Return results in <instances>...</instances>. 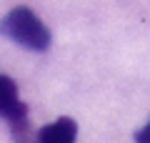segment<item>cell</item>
<instances>
[{
	"mask_svg": "<svg viewBox=\"0 0 150 143\" xmlns=\"http://www.w3.org/2000/svg\"><path fill=\"white\" fill-rule=\"evenodd\" d=\"M0 35H5L8 40L28 48V50H35V53L48 50L50 43H53V35H50L48 25L25 5L13 8L0 20Z\"/></svg>",
	"mask_w": 150,
	"mask_h": 143,
	"instance_id": "6da1fadb",
	"label": "cell"
},
{
	"mask_svg": "<svg viewBox=\"0 0 150 143\" xmlns=\"http://www.w3.org/2000/svg\"><path fill=\"white\" fill-rule=\"evenodd\" d=\"M0 116L5 121L28 118V106L18 98V85L8 75H0Z\"/></svg>",
	"mask_w": 150,
	"mask_h": 143,
	"instance_id": "7a4b0ae2",
	"label": "cell"
},
{
	"mask_svg": "<svg viewBox=\"0 0 150 143\" xmlns=\"http://www.w3.org/2000/svg\"><path fill=\"white\" fill-rule=\"evenodd\" d=\"M75 138H78V123L68 116L58 118L38 131V143H75Z\"/></svg>",
	"mask_w": 150,
	"mask_h": 143,
	"instance_id": "3957f363",
	"label": "cell"
},
{
	"mask_svg": "<svg viewBox=\"0 0 150 143\" xmlns=\"http://www.w3.org/2000/svg\"><path fill=\"white\" fill-rule=\"evenodd\" d=\"M135 143H150V123L143 126L138 133H135Z\"/></svg>",
	"mask_w": 150,
	"mask_h": 143,
	"instance_id": "277c9868",
	"label": "cell"
}]
</instances>
